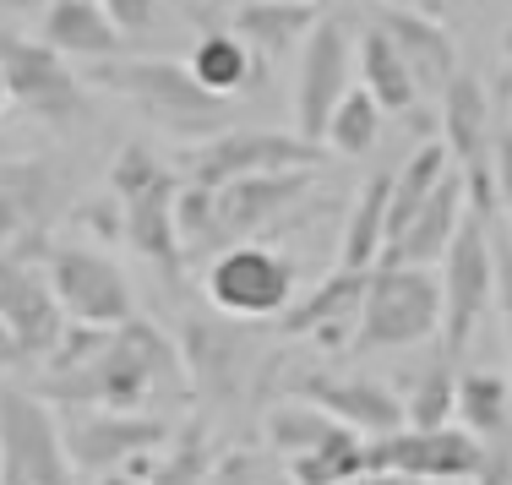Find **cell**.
<instances>
[{
	"mask_svg": "<svg viewBox=\"0 0 512 485\" xmlns=\"http://www.w3.org/2000/svg\"><path fill=\"white\" fill-rule=\"evenodd\" d=\"M55 409H120V415H153V404L186 393V360L164 327L131 317L109 327L104 349L77 371L39 377L33 387Z\"/></svg>",
	"mask_w": 512,
	"mask_h": 485,
	"instance_id": "1",
	"label": "cell"
},
{
	"mask_svg": "<svg viewBox=\"0 0 512 485\" xmlns=\"http://www.w3.org/2000/svg\"><path fill=\"white\" fill-rule=\"evenodd\" d=\"M88 82L99 93L126 99L148 126H158L164 137H180V142H207L213 131H224V115H229V104L213 99L191 77V66H180V60H158V55L93 60Z\"/></svg>",
	"mask_w": 512,
	"mask_h": 485,
	"instance_id": "2",
	"label": "cell"
},
{
	"mask_svg": "<svg viewBox=\"0 0 512 485\" xmlns=\"http://www.w3.org/2000/svg\"><path fill=\"white\" fill-rule=\"evenodd\" d=\"M109 197L120 208V240L137 257H148L158 273L180 278L186 268V246H180V224H175V202H180V180L175 169L158 159L142 142H126L109 164Z\"/></svg>",
	"mask_w": 512,
	"mask_h": 485,
	"instance_id": "3",
	"label": "cell"
},
{
	"mask_svg": "<svg viewBox=\"0 0 512 485\" xmlns=\"http://www.w3.org/2000/svg\"><path fill=\"white\" fill-rule=\"evenodd\" d=\"M442 333V278L431 268H398L376 262L365 284V306L355 327V355H382V349H414Z\"/></svg>",
	"mask_w": 512,
	"mask_h": 485,
	"instance_id": "4",
	"label": "cell"
},
{
	"mask_svg": "<svg viewBox=\"0 0 512 485\" xmlns=\"http://www.w3.org/2000/svg\"><path fill=\"white\" fill-rule=\"evenodd\" d=\"M60 415L33 387L0 382V485H77Z\"/></svg>",
	"mask_w": 512,
	"mask_h": 485,
	"instance_id": "5",
	"label": "cell"
},
{
	"mask_svg": "<svg viewBox=\"0 0 512 485\" xmlns=\"http://www.w3.org/2000/svg\"><path fill=\"white\" fill-rule=\"evenodd\" d=\"M202 289H207V300L235 322L284 317L289 300L300 295V262L289 257V251L267 246V240H240V246H224L207 262Z\"/></svg>",
	"mask_w": 512,
	"mask_h": 485,
	"instance_id": "6",
	"label": "cell"
},
{
	"mask_svg": "<svg viewBox=\"0 0 512 485\" xmlns=\"http://www.w3.org/2000/svg\"><path fill=\"white\" fill-rule=\"evenodd\" d=\"M436 278H442V355L453 360L469 349L480 317L496 306V240L480 213L463 218Z\"/></svg>",
	"mask_w": 512,
	"mask_h": 485,
	"instance_id": "7",
	"label": "cell"
},
{
	"mask_svg": "<svg viewBox=\"0 0 512 485\" xmlns=\"http://www.w3.org/2000/svg\"><path fill=\"white\" fill-rule=\"evenodd\" d=\"M44 278L55 289V306L66 311V322L82 327H120L131 322V278L120 273V262L109 251L71 240V246L44 251Z\"/></svg>",
	"mask_w": 512,
	"mask_h": 485,
	"instance_id": "8",
	"label": "cell"
},
{
	"mask_svg": "<svg viewBox=\"0 0 512 485\" xmlns=\"http://www.w3.org/2000/svg\"><path fill=\"white\" fill-rule=\"evenodd\" d=\"M316 164L311 169H267V175H246L235 186L213 191V240L207 251L240 246V240H267L278 224H289L311 202Z\"/></svg>",
	"mask_w": 512,
	"mask_h": 485,
	"instance_id": "9",
	"label": "cell"
},
{
	"mask_svg": "<svg viewBox=\"0 0 512 485\" xmlns=\"http://www.w3.org/2000/svg\"><path fill=\"white\" fill-rule=\"evenodd\" d=\"M365 464H371V475H398L414 485H463V480H480L485 442L463 426H431V431L404 426L393 436H371Z\"/></svg>",
	"mask_w": 512,
	"mask_h": 485,
	"instance_id": "10",
	"label": "cell"
},
{
	"mask_svg": "<svg viewBox=\"0 0 512 485\" xmlns=\"http://www.w3.org/2000/svg\"><path fill=\"white\" fill-rule=\"evenodd\" d=\"M322 148L306 142L300 131H213L207 142L186 148V186L224 191L246 175H267V169H311Z\"/></svg>",
	"mask_w": 512,
	"mask_h": 485,
	"instance_id": "11",
	"label": "cell"
},
{
	"mask_svg": "<svg viewBox=\"0 0 512 485\" xmlns=\"http://www.w3.org/2000/svg\"><path fill=\"white\" fill-rule=\"evenodd\" d=\"M66 453L77 475H109L131 458H148L169 442V420L158 415H120V409H55Z\"/></svg>",
	"mask_w": 512,
	"mask_h": 485,
	"instance_id": "12",
	"label": "cell"
},
{
	"mask_svg": "<svg viewBox=\"0 0 512 485\" xmlns=\"http://www.w3.org/2000/svg\"><path fill=\"white\" fill-rule=\"evenodd\" d=\"M491 99H485V82L474 71H458L453 82L442 88V148L453 159L463 191L474 197V213H491L496 208V191H491Z\"/></svg>",
	"mask_w": 512,
	"mask_h": 485,
	"instance_id": "13",
	"label": "cell"
},
{
	"mask_svg": "<svg viewBox=\"0 0 512 485\" xmlns=\"http://www.w3.org/2000/svg\"><path fill=\"white\" fill-rule=\"evenodd\" d=\"M0 71H6L11 104L22 115L44 120V126H71L82 115V82L66 66V55H55L44 39H0Z\"/></svg>",
	"mask_w": 512,
	"mask_h": 485,
	"instance_id": "14",
	"label": "cell"
},
{
	"mask_svg": "<svg viewBox=\"0 0 512 485\" xmlns=\"http://www.w3.org/2000/svg\"><path fill=\"white\" fill-rule=\"evenodd\" d=\"M355 44H349V28L338 17H322L311 28V39L300 44V71H295V126L300 137L322 148L327 115L338 109L349 88H355Z\"/></svg>",
	"mask_w": 512,
	"mask_h": 485,
	"instance_id": "15",
	"label": "cell"
},
{
	"mask_svg": "<svg viewBox=\"0 0 512 485\" xmlns=\"http://www.w3.org/2000/svg\"><path fill=\"white\" fill-rule=\"evenodd\" d=\"M0 322L22 344L28 366H44L50 349L60 344V333H66V311L55 306L50 278L17 251H0Z\"/></svg>",
	"mask_w": 512,
	"mask_h": 485,
	"instance_id": "16",
	"label": "cell"
},
{
	"mask_svg": "<svg viewBox=\"0 0 512 485\" xmlns=\"http://www.w3.org/2000/svg\"><path fill=\"white\" fill-rule=\"evenodd\" d=\"M365 284H371V273L333 268L327 278H316L306 295L289 300V311L278 317V333L311 338V344L333 349V355H338V349H349V344H355V327H360Z\"/></svg>",
	"mask_w": 512,
	"mask_h": 485,
	"instance_id": "17",
	"label": "cell"
},
{
	"mask_svg": "<svg viewBox=\"0 0 512 485\" xmlns=\"http://www.w3.org/2000/svg\"><path fill=\"white\" fill-rule=\"evenodd\" d=\"M289 398H306V404L327 409L333 420H344L349 431L371 436H393L404 431V398L393 387L371 382V377H338V371H300L289 382Z\"/></svg>",
	"mask_w": 512,
	"mask_h": 485,
	"instance_id": "18",
	"label": "cell"
},
{
	"mask_svg": "<svg viewBox=\"0 0 512 485\" xmlns=\"http://www.w3.org/2000/svg\"><path fill=\"white\" fill-rule=\"evenodd\" d=\"M55 202V175L39 159L0 164V251H17L33 262V240L44 246V218Z\"/></svg>",
	"mask_w": 512,
	"mask_h": 485,
	"instance_id": "19",
	"label": "cell"
},
{
	"mask_svg": "<svg viewBox=\"0 0 512 485\" xmlns=\"http://www.w3.org/2000/svg\"><path fill=\"white\" fill-rule=\"evenodd\" d=\"M463 218H469V191H463V180L453 169V175L431 191V202L387 240L382 262H398V268H436V262L447 257V246H453V235L463 229Z\"/></svg>",
	"mask_w": 512,
	"mask_h": 485,
	"instance_id": "20",
	"label": "cell"
},
{
	"mask_svg": "<svg viewBox=\"0 0 512 485\" xmlns=\"http://www.w3.org/2000/svg\"><path fill=\"white\" fill-rule=\"evenodd\" d=\"M376 28H382L387 39H393V50L404 55V66H409V77L420 82V93H442L447 82L458 77V44L436 17H425V11H414V6H387Z\"/></svg>",
	"mask_w": 512,
	"mask_h": 485,
	"instance_id": "21",
	"label": "cell"
},
{
	"mask_svg": "<svg viewBox=\"0 0 512 485\" xmlns=\"http://www.w3.org/2000/svg\"><path fill=\"white\" fill-rule=\"evenodd\" d=\"M39 39L50 44L55 55L93 66V60H115L120 44H126V33L104 17L99 0H55L39 17Z\"/></svg>",
	"mask_w": 512,
	"mask_h": 485,
	"instance_id": "22",
	"label": "cell"
},
{
	"mask_svg": "<svg viewBox=\"0 0 512 485\" xmlns=\"http://www.w3.org/2000/svg\"><path fill=\"white\" fill-rule=\"evenodd\" d=\"M316 22H322V6H311V0H246L229 33H240L256 60H278L295 55L311 39Z\"/></svg>",
	"mask_w": 512,
	"mask_h": 485,
	"instance_id": "23",
	"label": "cell"
},
{
	"mask_svg": "<svg viewBox=\"0 0 512 485\" xmlns=\"http://www.w3.org/2000/svg\"><path fill=\"white\" fill-rule=\"evenodd\" d=\"M355 77H360V88L382 104V115H409V109L425 99L420 82L409 77L404 55L393 50V39H387L382 28H365L360 33V44H355Z\"/></svg>",
	"mask_w": 512,
	"mask_h": 485,
	"instance_id": "24",
	"label": "cell"
},
{
	"mask_svg": "<svg viewBox=\"0 0 512 485\" xmlns=\"http://www.w3.org/2000/svg\"><path fill=\"white\" fill-rule=\"evenodd\" d=\"M387 197H393V175H371L360 186L355 208H349V224H344V240H338V268H355V273H371L387 251Z\"/></svg>",
	"mask_w": 512,
	"mask_h": 485,
	"instance_id": "25",
	"label": "cell"
},
{
	"mask_svg": "<svg viewBox=\"0 0 512 485\" xmlns=\"http://www.w3.org/2000/svg\"><path fill=\"white\" fill-rule=\"evenodd\" d=\"M186 66H191V77L224 104L262 77V60L251 55V44L240 39V33H207V39H197V50H191Z\"/></svg>",
	"mask_w": 512,
	"mask_h": 485,
	"instance_id": "26",
	"label": "cell"
},
{
	"mask_svg": "<svg viewBox=\"0 0 512 485\" xmlns=\"http://www.w3.org/2000/svg\"><path fill=\"white\" fill-rule=\"evenodd\" d=\"M447 175H453V159H447L442 142H420V148L409 153L404 169L393 175V197H387V240H393L398 229H404L409 218L431 202V191L442 186Z\"/></svg>",
	"mask_w": 512,
	"mask_h": 485,
	"instance_id": "27",
	"label": "cell"
},
{
	"mask_svg": "<svg viewBox=\"0 0 512 485\" xmlns=\"http://www.w3.org/2000/svg\"><path fill=\"white\" fill-rule=\"evenodd\" d=\"M267 447H273L278 458H300V453H316L322 442H333L338 431H349L344 420H333L327 409L306 404V398H278L273 409H267Z\"/></svg>",
	"mask_w": 512,
	"mask_h": 485,
	"instance_id": "28",
	"label": "cell"
},
{
	"mask_svg": "<svg viewBox=\"0 0 512 485\" xmlns=\"http://www.w3.org/2000/svg\"><path fill=\"white\" fill-rule=\"evenodd\" d=\"M453 426L480 436V442H491V436H502L512 426V382L502 377V371H463Z\"/></svg>",
	"mask_w": 512,
	"mask_h": 485,
	"instance_id": "29",
	"label": "cell"
},
{
	"mask_svg": "<svg viewBox=\"0 0 512 485\" xmlns=\"http://www.w3.org/2000/svg\"><path fill=\"white\" fill-rule=\"evenodd\" d=\"M382 104L371 99L365 88H349L338 109L327 115V131H322V148L338 153V159H365V153L382 142Z\"/></svg>",
	"mask_w": 512,
	"mask_h": 485,
	"instance_id": "30",
	"label": "cell"
},
{
	"mask_svg": "<svg viewBox=\"0 0 512 485\" xmlns=\"http://www.w3.org/2000/svg\"><path fill=\"white\" fill-rule=\"evenodd\" d=\"M284 475L295 485H349V480L371 475V464H365V436L360 431H338L333 442H322L316 453L289 458Z\"/></svg>",
	"mask_w": 512,
	"mask_h": 485,
	"instance_id": "31",
	"label": "cell"
},
{
	"mask_svg": "<svg viewBox=\"0 0 512 485\" xmlns=\"http://www.w3.org/2000/svg\"><path fill=\"white\" fill-rule=\"evenodd\" d=\"M207 469H213V436H207L202 420H186L153 453L148 485H207Z\"/></svg>",
	"mask_w": 512,
	"mask_h": 485,
	"instance_id": "32",
	"label": "cell"
},
{
	"mask_svg": "<svg viewBox=\"0 0 512 485\" xmlns=\"http://www.w3.org/2000/svg\"><path fill=\"white\" fill-rule=\"evenodd\" d=\"M453 409H458V377L442 355L436 366H425L420 377H414L409 398H404V426H420V431L453 426Z\"/></svg>",
	"mask_w": 512,
	"mask_h": 485,
	"instance_id": "33",
	"label": "cell"
},
{
	"mask_svg": "<svg viewBox=\"0 0 512 485\" xmlns=\"http://www.w3.org/2000/svg\"><path fill=\"white\" fill-rule=\"evenodd\" d=\"M278 480L273 464L251 447H229V453H213V469H207V485H267Z\"/></svg>",
	"mask_w": 512,
	"mask_h": 485,
	"instance_id": "34",
	"label": "cell"
},
{
	"mask_svg": "<svg viewBox=\"0 0 512 485\" xmlns=\"http://www.w3.org/2000/svg\"><path fill=\"white\" fill-rule=\"evenodd\" d=\"M491 191H496V208L512 224V131H496L491 142Z\"/></svg>",
	"mask_w": 512,
	"mask_h": 485,
	"instance_id": "35",
	"label": "cell"
},
{
	"mask_svg": "<svg viewBox=\"0 0 512 485\" xmlns=\"http://www.w3.org/2000/svg\"><path fill=\"white\" fill-rule=\"evenodd\" d=\"M99 6L120 33H142V28L158 22V0H99Z\"/></svg>",
	"mask_w": 512,
	"mask_h": 485,
	"instance_id": "36",
	"label": "cell"
},
{
	"mask_svg": "<svg viewBox=\"0 0 512 485\" xmlns=\"http://www.w3.org/2000/svg\"><path fill=\"white\" fill-rule=\"evenodd\" d=\"M496 311H502V333L512 355V246H496Z\"/></svg>",
	"mask_w": 512,
	"mask_h": 485,
	"instance_id": "37",
	"label": "cell"
},
{
	"mask_svg": "<svg viewBox=\"0 0 512 485\" xmlns=\"http://www.w3.org/2000/svg\"><path fill=\"white\" fill-rule=\"evenodd\" d=\"M28 366V355H22V344L6 333V322H0V382H11V371Z\"/></svg>",
	"mask_w": 512,
	"mask_h": 485,
	"instance_id": "38",
	"label": "cell"
},
{
	"mask_svg": "<svg viewBox=\"0 0 512 485\" xmlns=\"http://www.w3.org/2000/svg\"><path fill=\"white\" fill-rule=\"evenodd\" d=\"M474 485H512V464L502 453H485V469H480V480Z\"/></svg>",
	"mask_w": 512,
	"mask_h": 485,
	"instance_id": "39",
	"label": "cell"
},
{
	"mask_svg": "<svg viewBox=\"0 0 512 485\" xmlns=\"http://www.w3.org/2000/svg\"><path fill=\"white\" fill-rule=\"evenodd\" d=\"M93 485H148V475H137V469H109V475H93Z\"/></svg>",
	"mask_w": 512,
	"mask_h": 485,
	"instance_id": "40",
	"label": "cell"
},
{
	"mask_svg": "<svg viewBox=\"0 0 512 485\" xmlns=\"http://www.w3.org/2000/svg\"><path fill=\"white\" fill-rule=\"evenodd\" d=\"M0 6H6V11H39V17H44L55 0H0Z\"/></svg>",
	"mask_w": 512,
	"mask_h": 485,
	"instance_id": "41",
	"label": "cell"
},
{
	"mask_svg": "<svg viewBox=\"0 0 512 485\" xmlns=\"http://www.w3.org/2000/svg\"><path fill=\"white\" fill-rule=\"evenodd\" d=\"M349 485H414V480H398V475H360V480H349Z\"/></svg>",
	"mask_w": 512,
	"mask_h": 485,
	"instance_id": "42",
	"label": "cell"
},
{
	"mask_svg": "<svg viewBox=\"0 0 512 485\" xmlns=\"http://www.w3.org/2000/svg\"><path fill=\"white\" fill-rule=\"evenodd\" d=\"M11 109V88H6V71H0V115Z\"/></svg>",
	"mask_w": 512,
	"mask_h": 485,
	"instance_id": "43",
	"label": "cell"
},
{
	"mask_svg": "<svg viewBox=\"0 0 512 485\" xmlns=\"http://www.w3.org/2000/svg\"><path fill=\"white\" fill-rule=\"evenodd\" d=\"M502 55L512 60V22H507V28H502Z\"/></svg>",
	"mask_w": 512,
	"mask_h": 485,
	"instance_id": "44",
	"label": "cell"
},
{
	"mask_svg": "<svg viewBox=\"0 0 512 485\" xmlns=\"http://www.w3.org/2000/svg\"><path fill=\"white\" fill-rule=\"evenodd\" d=\"M267 485H295V480H289V475H278V480H267Z\"/></svg>",
	"mask_w": 512,
	"mask_h": 485,
	"instance_id": "45",
	"label": "cell"
},
{
	"mask_svg": "<svg viewBox=\"0 0 512 485\" xmlns=\"http://www.w3.org/2000/svg\"><path fill=\"white\" fill-rule=\"evenodd\" d=\"M420 6H431V11H436V6H442V0H420Z\"/></svg>",
	"mask_w": 512,
	"mask_h": 485,
	"instance_id": "46",
	"label": "cell"
},
{
	"mask_svg": "<svg viewBox=\"0 0 512 485\" xmlns=\"http://www.w3.org/2000/svg\"><path fill=\"white\" fill-rule=\"evenodd\" d=\"M387 6H409V0H387Z\"/></svg>",
	"mask_w": 512,
	"mask_h": 485,
	"instance_id": "47",
	"label": "cell"
},
{
	"mask_svg": "<svg viewBox=\"0 0 512 485\" xmlns=\"http://www.w3.org/2000/svg\"><path fill=\"white\" fill-rule=\"evenodd\" d=\"M311 6H327V0H311Z\"/></svg>",
	"mask_w": 512,
	"mask_h": 485,
	"instance_id": "48",
	"label": "cell"
}]
</instances>
